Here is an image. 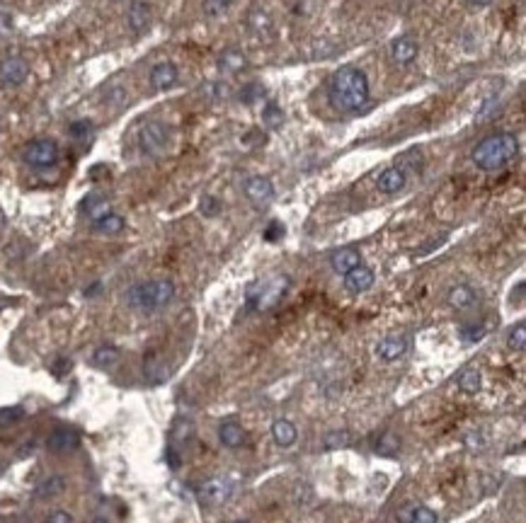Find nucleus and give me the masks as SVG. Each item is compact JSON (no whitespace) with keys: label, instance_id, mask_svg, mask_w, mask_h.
<instances>
[{"label":"nucleus","instance_id":"nucleus-25","mask_svg":"<svg viewBox=\"0 0 526 523\" xmlns=\"http://www.w3.org/2000/svg\"><path fill=\"white\" fill-rule=\"evenodd\" d=\"M83 211L93 218V223L95 221H100L102 216H107V213H112L110 211V201L107 199H102V196H98V194H90L88 199L83 201Z\"/></svg>","mask_w":526,"mask_h":523},{"label":"nucleus","instance_id":"nucleus-17","mask_svg":"<svg viewBox=\"0 0 526 523\" xmlns=\"http://www.w3.org/2000/svg\"><path fill=\"white\" fill-rule=\"evenodd\" d=\"M373 286V271L369 266H354L352 271L344 274V288L349 293H364Z\"/></svg>","mask_w":526,"mask_h":523},{"label":"nucleus","instance_id":"nucleus-40","mask_svg":"<svg viewBox=\"0 0 526 523\" xmlns=\"http://www.w3.org/2000/svg\"><path fill=\"white\" fill-rule=\"evenodd\" d=\"M168 463L173 465V468H180V458H177V453H175V448L168 451Z\"/></svg>","mask_w":526,"mask_h":523},{"label":"nucleus","instance_id":"nucleus-14","mask_svg":"<svg viewBox=\"0 0 526 523\" xmlns=\"http://www.w3.org/2000/svg\"><path fill=\"white\" fill-rule=\"evenodd\" d=\"M245 196L250 199L255 206H264L274 196V184L269 177H250L245 184Z\"/></svg>","mask_w":526,"mask_h":523},{"label":"nucleus","instance_id":"nucleus-20","mask_svg":"<svg viewBox=\"0 0 526 523\" xmlns=\"http://www.w3.org/2000/svg\"><path fill=\"white\" fill-rule=\"evenodd\" d=\"M271 439H274L276 446L288 448V446H293V443H296L298 431H296V426L288 422V419H276V422L271 424Z\"/></svg>","mask_w":526,"mask_h":523},{"label":"nucleus","instance_id":"nucleus-16","mask_svg":"<svg viewBox=\"0 0 526 523\" xmlns=\"http://www.w3.org/2000/svg\"><path fill=\"white\" fill-rule=\"evenodd\" d=\"M247 27H250V32L257 39H262V42L274 39V22H271V17L264 13L262 8L250 10V15H247Z\"/></svg>","mask_w":526,"mask_h":523},{"label":"nucleus","instance_id":"nucleus-39","mask_svg":"<svg viewBox=\"0 0 526 523\" xmlns=\"http://www.w3.org/2000/svg\"><path fill=\"white\" fill-rule=\"evenodd\" d=\"M466 443L473 448V451H478V448L483 446V439H480V434H471V436H468V439H466Z\"/></svg>","mask_w":526,"mask_h":523},{"label":"nucleus","instance_id":"nucleus-6","mask_svg":"<svg viewBox=\"0 0 526 523\" xmlns=\"http://www.w3.org/2000/svg\"><path fill=\"white\" fill-rule=\"evenodd\" d=\"M30 76V64L20 56H10L0 64V85L3 88H20Z\"/></svg>","mask_w":526,"mask_h":523},{"label":"nucleus","instance_id":"nucleus-9","mask_svg":"<svg viewBox=\"0 0 526 523\" xmlns=\"http://www.w3.org/2000/svg\"><path fill=\"white\" fill-rule=\"evenodd\" d=\"M148 81H151V88L158 90V93H163V90H170V88H175V85H177V81H180V68L175 66V64H170V61H163V64H158V66L151 68Z\"/></svg>","mask_w":526,"mask_h":523},{"label":"nucleus","instance_id":"nucleus-5","mask_svg":"<svg viewBox=\"0 0 526 523\" xmlns=\"http://www.w3.org/2000/svg\"><path fill=\"white\" fill-rule=\"evenodd\" d=\"M170 129L163 122H146L139 131V146L146 155H160L168 146Z\"/></svg>","mask_w":526,"mask_h":523},{"label":"nucleus","instance_id":"nucleus-19","mask_svg":"<svg viewBox=\"0 0 526 523\" xmlns=\"http://www.w3.org/2000/svg\"><path fill=\"white\" fill-rule=\"evenodd\" d=\"M475 300H478V295H475L473 288L466 286V283H458V286L451 288L449 295H446V303H449L454 310H468V308H473Z\"/></svg>","mask_w":526,"mask_h":523},{"label":"nucleus","instance_id":"nucleus-27","mask_svg":"<svg viewBox=\"0 0 526 523\" xmlns=\"http://www.w3.org/2000/svg\"><path fill=\"white\" fill-rule=\"evenodd\" d=\"M480 371L478 368H466V371L458 376V388H461L463 392H468V395H475V392L480 390Z\"/></svg>","mask_w":526,"mask_h":523},{"label":"nucleus","instance_id":"nucleus-2","mask_svg":"<svg viewBox=\"0 0 526 523\" xmlns=\"http://www.w3.org/2000/svg\"><path fill=\"white\" fill-rule=\"evenodd\" d=\"M519 153V141L514 134H492L488 139H483L473 151V163L475 168H480L483 172H495L502 170L517 158Z\"/></svg>","mask_w":526,"mask_h":523},{"label":"nucleus","instance_id":"nucleus-30","mask_svg":"<svg viewBox=\"0 0 526 523\" xmlns=\"http://www.w3.org/2000/svg\"><path fill=\"white\" fill-rule=\"evenodd\" d=\"M262 119L269 129H276V127H281V122H284V114H281V110L274 105V102H267V107L262 110Z\"/></svg>","mask_w":526,"mask_h":523},{"label":"nucleus","instance_id":"nucleus-41","mask_svg":"<svg viewBox=\"0 0 526 523\" xmlns=\"http://www.w3.org/2000/svg\"><path fill=\"white\" fill-rule=\"evenodd\" d=\"M468 3H471V5H490L492 0H468Z\"/></svg>","mask_w":526,"mask_h":523},{"label":"nucleus","instance_id":"nucleus-1","mask_svg":"<svg viewBox=\"0 0 526 523\" xmlns=\"http://www.w3.org/2000/svg\"><path fill=\"white\" fill-rule=\"evenodd\" d=\"M327 100L337 112H361L369 105V78L354 66H342L332 73Z\"/></svg>","mask_w":526,"mask_h":523},{"label":"nucleus","instance_id":"nucleus-22","mask_svg":"<svg viewBox=\"0 0 526 523\" xmlns=\"http://www.w3.org/2000/svg\"><path fill=\"white\" fill-rule=\"evenodd\" d=\"M124 218L122 216H117V213H107V216H102L100 221H95L93 223V228H95V233H100V235H119V233L124 230Z\"/></svg>","mask_w":526,"mask_h":523},{"label":"nucleus","instance_id":"nucleus-7","mask_svg":"<svg viewBox=\"0 0 526 523\" xmlns=\"http://www.w3.org/2000/svg\"><path fill=\"white\" fill-rule=\"evenodd\" d=\"M230 494H233V485L226 477H211L199 487V499L209 507H218V504L228 502Z\"/></svg>","mask_w":526,"mask_h":523},{"label":"nucleus","instance_id":"nucleus-43","mask_svg":"<svg viewBox=\"0 0 526 523\" xmlns=\"http://www.w3.org/2000/svg\"><path fill=\"white\" fill-rule=\"evenodd\" d=\"M238 523H250V521H238Z\"/></svg>","mask_w":526,"mask_h":523},{"label":"nucleus","instance_id":"nucleus-12","mask_svg":"<svg viewBox=\"0 0 526 523\" xmlns=\"http://www.w3.org/2000/svg\"><path fill=\"white\" fill-rule=\"evenodd\" d=\"M405 184H407V172H405L403 165H395V168L383 170L376 180L378 192H383V194H398Z\"/></svg>","mask_w":526,"mask_h":523},{"label":"nucleus","instance_id":"nucleus-13","mask_svg":"<svg viewBox=\"0 0 526 523\" xmlns=\"http://www.w3.org/2000/svg\"><path fill=\"white\" fill-rule=\"evenodd\" d=\"M151 20H153L151 3H146V0H134L132 8H129V15H127L129 30L136 32V34L146 32L151 27Z\"/></svg>","mask_w":526,"mask_h":523},{"label":"nucleus","instance_id":"nucleus-28","mask_svg":"<svg viewBox=\"0 0 526 523\" xmlns=\"http://www.w3.org/2000/svg\"><path fill=\"white\" fill-rule=\"evenodd\" d=\"M507 346L512 351H524V346H526V325L524 322H519L517 327H512V332H509V337H507Z\"/></svg>","mask_w":526,"mask_h":523},{"label":"nucleus","instance_id":"nucleus-11","mask_svg":"<svg viewBox=\"0 0 526 523\" xmlns=\"http://www.w3.org/2000/svg\"><path fill=\"white\" fill-rule=\"evenodd\" d=\"M417 54H420V47H417V42L412 37H398L393 44H390V61H393L395 66H410L412 61L417 59Z\"/></svg>","mask_w":526,"mask_h":523},{"label":"nucleus","instance_id":"nucleus-4","mask_svg":"<svg viewBox=\"0 0 526 523\" xmlns=\"http://www.w3.org/2000/svg\"><path fill=\"white\" fill-rule=\"evenodd\" d=\"M61 158V148L54 139H32L22 148V160L34 170L54 168Z\"/></svg>","mask_w":526,"mask_h":523},{"label":"nucleus","instance_id":"nucleus-38","mask_svg":"<svg viewBox=\"0 0 526 523\" xmlns=\"http://www.w3.org/2000/svg\"><path fill=\"white\" fill-rule=\"evenodd\" d=\"M279 235H284V225H279V223H271L267 228V233H264V237H267V240H276Z\"/></svg>","mask_w":526,"mask_h":523},{"label":"nucleus","instance_id":"nucleus-21","mask_svg":"<svg viewBox=\"0 0 526 523\" xmlns=\"http://www.w3.org/2000/svg\"><path fill=\"white\" fill-rule=\"evenodd\" d=\"M218 439L226 448H240L245 443V429L235 422H226L218 429Z\"/></svg>","mask_w":526,"mask_h":523},{"label":"nucleus","instance_id":"nucleus-31","mask_svg":"<svg viewBox=\"0 0 526 523\" xmlns=\"http://www.w3.org/2000/svg\"><path fill=\"white\" fill-rule=\"evenodd\" d=\"M22 417H25V409H22V407H5V409H0V424H3V426L20 422Z\"/></svg>","mask_w":526,"mask_h":523},{"label":"nucleus","instance_id":"nucleus-37","mask_svg":"<svg viewBox=\"0 0 526 523\" xmlns=\"http://www.w3.org/2000/svg\"><path fill=\"white\" fill-rule=\"evenodd\" d=\"M47 523H73V516L68 514V511L59 509V511H51V514H49V519H47Z\"/></svg>","mask_w":526,"mask_h":523},{"label":"nucleus","instance_id":"nucleus-33","mask_svg":"<svg viewBox=\"0 0 526 523\" xmlns=\"http://www.w3.org/2000/svg\"><path fill=\"white\" fill-rule=\"evenodd\" d=\"M483 334H485V329L483 327H463L461 329V337H463V342H478V339H483Z\"/></svg>","mask_w":526,"mask_h":523},{"label":"nucleus","instance_id":"nucleus-23","mask_svg":"<svg viewBox=\"0 0 526 523\" xmlns=\"http://www.w3.org/2000/svg\"><path fill=\"white\" fill-rule=\"evenodd\" d=\"M64 490H66V480L61 475H54V477H49V480H44L42 485L34 490V497L37 499H54V497H59Z\"/></svg>","mask_w":526,"mask_h":523},{"label":"nucleus","instance_id":"nucleus-10","mask_svg":"<svg viewBox=\"0 0 526 523\" xmlns=\"http://www.w3.org/2000/svg\"><path fill=\"white\" fill-rule=\"evenodd\" d=\"M81 446V434L76 429H68V426H61V429H54L47 439V448L54 453H68L76 451Z\"/></svg>","mask_w":526,"mask_h":523},{"label":"nucleus","instance_id":"nucleus-26","mask_svg":"<svg viewBox=\"0 0 526 523\" xmlns=\"http://www.w3.org/2000/svg\"><path fill=\"white\" fill-rule=\"evenodd\" d=\"M117 361H119V349L115 344H102L93 354V363L100 368H112Z\"/></svg>","mask_w":526,"mask_h":523},{"label":"nucleus","instance_id":"nucleus-42","mask_svg":"<svg viewBox=\"0 0 526 523\" xmlns=\"http://www.w3.org/2000/svg\"><path fill=\"white\" fill-rule=\"evenodd\" d=\"M93 523H107V519H95Z\"/></svg>","mask_w":526,"mask_h":523},{"label":"nucleus","instance_id":"nucleus-8","mask_svg":"<svg viewBox=\"0 0 526 523\" xmlns=\"http://www.w3.org/2000/svg\"><path fill=\"white\" fill-rule=\"evenodd\" d=\"M286 283L288 281L284 276H276V278H271V281L262 283V286H259V293H250V305L252 308H259V310L271 308V305L284 295Z\"/></svg>","mask_w":526,"mask_h":523},{"label":"nucleus","instance_id":"nucleus-18","mask_svg":"<svg viewBox=\"0 0 526 523\" xmlns=\"http://www.w3.org/2000/svg\"><path fill=\"white\" fill-rule=\"evenodd\" d=\"M359 264H361V254H359V249H354V247H342L330 257V266L342 276L347 274V271H352L354 266H359Z\"/></svg>","mask_w":526,"mask_h":523},{"label":"nucleus","instance_id":"nucleus-15","mask_svg":"<svg viewBox=\"0 0 526 523\" xmlns=\"http://www.w3.org/2000/svg\"><path fill=\"white\" fill-rule=\"evenodd\" d=\"M410 346V339L403 337V334H393V337H386L376 344V356L383 361H395L407 351Z\"/></svg>","mask_w":526,"mask_h":523},{"label":"nucleus","instance_id":"nucleus-35","mask_svg":"<svg viewBox=\"0 0 526 523\" xmlns=\"http://www.w3.org/2000/svg\"><path fill=\"white\" fill-rule=\"evenodd\" d=\"M218 211V201L214 196H204L201 199V213L204 216H216Z\"/></svg>","mask_w":526,"mask_h":523},{"label":"nucleus","instance_id":"nucleus-36","mask_svg":"<svg viewBox=\"0 0 526 523\" xmlns=\"http://www.w3.org/2000/svg\"><path fill=\"white\" fill-rule=\"evenodd\" d=\"M349 443V436L347 434H330L325 439V446L327 448H339V446H347Z\"/></svg>","mask_w":526,"mask_h":523},{"label":"nucleus","instance_id":"nucleus-32","mask_svg":"<svg viewBox=\"0 0 526 523\" xmlns=\"http://www.w3.org/2000/svg\"><path fill=\"white\" fill-rule=\"evenodd\" d=\"M230 3H233V0H204V10H206V15L216 17L221 13H226Z\"/></svg>","mask_w":526,"mask_h":523},{"label":"nucleus","instance_id":"nucleus-24","mask_svg":"<svg viewBox=\"0 0 526 523\" xmlns=\"http://www.w3.org/2000/svg\"><path fill=\"white\" fill-rule=\"evenodd\" d=\"M218 66L223 68L226 73H238V71H242V68L247 66V59H245V54H242V51L228 49V51H223V54H221Z\"/></svg>","mask_w":526,"mask_h":523},{"label":"nucleus","instance_id":"nucleus-34","mask_svg":"<svg viewBox=\"0 0 526 523\" xmlns=\"http://www.w3.org/2000/svg\"><path fill=\"white\" fill-rule=\"evenodd\" d=\"M90 129H93V124H90L88 119H83V122L71 124V136L73 139H83V136L90 134Z\"/></svg>","mask_w":526,"mask_h":523},{"label":"nucleus","instance_id":"nucleus-29","mask_svg":"<svg viewBox=\"0 0 526 523\" xmlns=\"http://www.w3.org/2000/svg\"><path fill=\"white\" fill-rule=\"evenodd\" d=\"M407 523H439V519L429 507H412L410 516H407Z\"/></svg>","mask_w":526,"mask_h":523},{"label":"nucleus","instance_id":"nucleus-3","mask_svg":"<svg viewBox=\"0 0 526 523\" xmlns=\"http://www.w3.org/2000/svg\"><path fill=\"white\" fill-rule=\"evenodd\" d=\"M175 298V283L170 278H151V281L134 283L127 291L129 308L141 312H156L165 308L170 300Z\"/></svg>","mask_w":526,"mask_h":523}]
</instances>
